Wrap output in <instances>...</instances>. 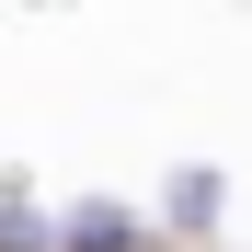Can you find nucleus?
<instances>
[{
  "label": "nucleus",
  "instance_id": "obj_1",
  "mask_svg": "<svg viewBox=\"0 0 252 252\" xmlns=\"http://www.w3.org/2000/svg\"><path fill=\"white\" fill-rule=\"evenodd\" d=\"M172 218H184V229L218 218V172H184V184H172Z\"/></svg>",
  "mask_w": 252,
  "mask_h": 252
},
{
  "label": "nucleus",
  "instance_id": "obj_2",
  "mask_svg": "<svg viewBox=\"0 0 252 252\" xmlns=\"http://www.w3.org/2000/svg\"><path fill=\"white\" fill-rule=\"evenodd\" d=\"M69 241H80V252H126V218H115V206H80Z\"/></svg>",
  "mask_w": 252,
  "mask_h": 252
}]
</instances>
